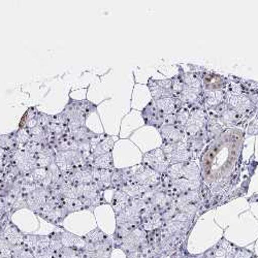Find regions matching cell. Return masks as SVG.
Returning <instances> with one entry per match:
<instances>
[{
  "mask_svg": "<svg viewBox=\"0 0 258 258\" xmlns=\"http://www.w3.org/2000/svg\"><path fill=\"white\" fill-rule=\"evenodd\" d=\"M190 72H184L182 67L178 66L183 80V89L178 97H176L181 107L193 109V107H204V85L203 78L207 70L202 67L191 66Z\"/></svg>",
  "mask_w": 258,
  "mask_h": 258,
  "instance_id": "obj_1",
  "label": "cell"
},
{
  "mask_svg": "<svg viewBox=\"0 0 258 258\" xmlns=\"http://www.w3.org/2000/svg\"><path fill=\"white\" fill-rule=\"evenodd\" d=\"M97 105L93 102L84 99V100H75L70 99L66 109L63 110L62 114L67 118L69 132L76 131V129L85 126V122L92 113L96 112Z\"/></svg>",
  "mask_w": 258,
  "mask_h": 258,
  "instance_id": "obj_2",
  "label": "cell"
},
{
  "mask_svg": "<svg viewBox=\"0 0 258 258\" xmlns=\"http://www.w3.org/2000/svg\"><path fill=\"white\" fill-rule=\"evenodd\" d=\"M160 148L170 165L186 163L191 160L198 159V158H196L195 154H193L191 150L189 149L186 141L176 143V144H163L162 143Z\"/></svg>",
  "mask_w": 258,
  "mask_h": 258,
  "instance_id": "obj_3",
  "label": "cell"
},
{
  "mask_svg": "<svg viewBox=\"0 0 258 258\" xmlns=\"http://www.w3.org/2000/svg\"><path fill=\"white\" fill-rule=\"evenodd\" d=\"M197 160L198 159L191 160L186 163L170 165L164 175L173 180L187 179L189 181H202L201 167L199 166Z\"/></svg>",
  "mask_w": 258,
  "mask_h": 258,
  "instance_id": "obj_4",
  "label": "cell"
},
{
  "mask_svg": "<svg viewBox=\"0 0 258 258\" xmlns=\"http://www.w3.org/2000/svg\"><path fill=\"white\" fill-rule=\"evenodd\" d=\"M208 122V115L204 107H193L190 110L188 121L184 128L186 140L204 132Z\"/></svg>",
  "mask_w": 258,
  "mask_h": 258,
  "instance_id": "obj_5",
  "label": "cell"
},
{
  "mask_svg": "<svg viewBox=\"0 0 258 258\" xmlns=\"http://www.w3.org/2000/svg\"><path fill=\"white\" fill-rule=\"evenodd\" d=\"M134 168V182L138 183L146 188L152 189L157 187L161 182V175L156 173L152 168L148 167L147 165L141 163Z\"/></svg>",
  "mask_w": 258,
  "mask_h": 258,
  "instance_id": "obj_6",
  "label": "cell"
},
{
  "mask_svg": "<svg viewBox=\"0 0 258 258\" xmlns=\"http://www.w3.org/2000/svg\"><path fill=\"white\" fill-rule=\"evenodd\" d=\"M142 163L152 168L161 176L166 173L168 167L170 166L161 148H156L151 150V151L146 152L142 157Z\"/></svg>",
  "mask_w": 258,
  "mask_h": 258,
  "instance_id": "obj_7",
  "label": "cell"
},
{
  "mask_svg": "<svg viewBox=\"0 0 258 258\" xmlns=\"http://www.w3.org/2000/svg\"><path fill=\"white\" fill-rule=\"evenodd\" d=\"M141 114L144 123L147 126H152L159 131V129L164 125L165 115L158 109L153 99H151V101L144 107Z\"/></svg>",
  "mask_w": 258,
  "mask_h": 258,
  "instance_id": "obj_8",
  "label": "cell"
},
{
  "mask_svg": "<svg viewBox=\"0 0 258 258\" xmlns=\"http://www.w3.org/2000/svg\"><path fill=\"white\" fill-rule=\"evenodd\" d=\"M147 86L153 100H158L165 97H174L173 88H171V86H173L171 78L165 80H154L150 78Z\"/></svg>",
  "mask_w": 258,
  "mask_h": 258,
  "instance_id": "obj_9",
  "label": "cell"
},
{
  "mask_svg": "<svg viewBox=\"0 0 258 258\" xmlns=\"http://www.w3.org/2000/svg\"><path fill=\"white\" fill-rule=\"evenodd\" d=\"M115 143H116L115 138L112 136H109L106 134L97 135V137L91 141L92 157L94 158L103 154L111 153L113 151Z\"/></svg>",
  "mask_w": 258,
  "mask_h": 258,
  "instance_id": "obj_10",
  "label": "cell"
},
{
  "mask_svg": "<svg viewBox=\"0 0 258 258\" xmlns=\"http://www.w3.org/2000/svg\"><path fill=\"white\" fill-rule=\"evenodd\" d=\"M158 132L163 144H176L186 141L184 132L175 125L164 124Z\"/></svg>",
  "mask_w": 258,
  "mask_h": 258,
  "instance_id": "obj_11",
  "label": "cell"
},
{
  "mask_svg": "<svg viewBox=\"0 0 258 258\" xmlns=\"http://www.w3.org/2000/svg\"><path fill=\"white\" fill-rule=\"evenodd\" d=\"M214 258H233L238 246L227 241L224 236L221 240L212 247Z\"/></svg>",
  "mask_w": 258,
  "mask_h": 258,
  "instance_id": "obj_12",
  "label": "cell"
},
{
  "mask_svg": "<svg viewBox=\"0 0 258 258\" xmlns=\"http://www.w3.org/2000/svg\"><path fill=\"white\" fill-rule=\"evenodd\" d=\"M93 183L100 191L112 189V174L113 169H97L93 167Z\"/></svg>",
  "mask_w": 258,
  "mask_h": 258,
  "instance_id": "obj_13",
  "label": "cell"
},
{
  "mask_svg": "<svg viewBox=\"0 0 258 258\" xmlns=\"http://www.w3.org/2000/svg\"><path fill=\"white\" fill-rule=\"evenodd\" d=\"M158 109L165 115H174L180 109H182L178 99L176 97H165L158 100H154Z\"/></svg>",
  "mask_w": 258,
  "mask_h": 258,
  "instance_id": "obj_14",
  "label": "cell"
},
{
  "mask_svg": "<svg viewBox=\"0 0 258 258\" xmlns=\"http://www.w3.org/2000/svg\"><path fill=\"white\" fill-rule=\"evenodd\" d=\"M133 199L129 198L126 193L122 190H116L113 197L112 201V207L116 215H119L122 213L125 209H127L129 206H131Z\"/></svg>",
  "mask_w": 258,
  "mask_h": 258,
  "instance_id": "obj_15",
  "label": "cell"
},
{
  "mask_svg": "<svg viewBox=\"0 0 258 258\" xmlns=\"http://www.w3.org/2000/svg\"><path fill=\"white\" fill-rule=\"evenodd\" d=\"M225 128L220 124L218 120L208 118V122L206 126V136H207L208 145L211 142H213L215 139H217L221 134H223Z\"/></svg>",
  "mask_w": 258,
  "mask_h": 258,
  "instance_id": "obj_16",
  "label": "cell"
},
{
  "mask_svg": "<svg viewBox=\"0 0 258 258\" xmlns=\"http://www.w3.org/2000/svg\"><path fill=\"white\" fill-rule=\"evenodd\" d=\"M38 117H39V112L37 111L36 107H30V109L23 116L22 120H21L19 128L31 129L33 127L38 126Z\"/></svg>",
  "mask_w": 258,
  "mask_h": 258,
  "instance_id": "obj_17",
  "label": "cell"
},
{
  "mask_svg": "<svg viewBox=\"0 0 258 258\" xmlns=\"http://www.w3.org/2000/svg\"><path fill=\"white\" fill-rule=\"evenodd\" d=\"M19 144L16 138V132L10 135L0 136V149L5 150L6 152L14 153L19 149Z\"/></svg>",
  "mask_w": 258,
  "mask_h": 258,
  "instance_id": "obj_18",
  "label": "cell"
},
{
  "mask_svg": "<svg viewBox=\"0 0 258 258\" xmlns=\"http://www.w3.org/2000/svg\"><path fill=\"white\" fill-rule=\"evenodd\" d=\"M91 165L97 169H114L115 165L112 152L94 157Z\"/></svg>",
  "mask_w": 258,
  "mask_h": 258,
  "instance_id": "obj_19",
  "label": "cell"
},
{
  "mask_svg": "<svg viewBox=\"0 0 258 258\" xmlns=\"http://www.w3.org/2000/svg\"><path fill=\"white\" fill-rule=\"evenodd\" d=\"M73 136V138L78 142V143H82V142H91L94 138L97 137L98 134L93 133L92 131L87 127V126H82L76 131L70 132Z\"/></svg>",
  "mask_w": 258,
  "mask_h": 258,
  "instance_id": "obj_20",
  "label": "cell"
},
{
  "mask_svg": "<svg viewBox=\"0 0 258 258\" xmlns=\"http://www.w3.org/2000/svg\"><path fill=\"white\" fill-rule=\"evenodd\" d=\"M189 114H190L189 109H186V107H182V109H180L176 114H174V118H175V124L174 125L184 132L185 125H186V123L188 121V118H189Z\"/></svg>",
  "mask_w": 258,
  "mask_h": 258,
  "instance_id": "obj_21",
  "label": "cell"
},
{
  "mask_svg": "<svg viewBox=\"0 0 258 258\" xmlns=\"http://www.w3.org/2000/svg\"><path fill=\"white\" fill-rule=\"evenodd\" d=\"M255 253L247 248H241L238 247V250H236L233 258H252Z\"/></svg>",
  "mask_w": 258,
  "mask_h": 258,
  "instance_id": "obj_22",
  "label": "cell"
},
{
  "mask_svg": "<svg viewBox=\"0 0 258 258\" xmlns=\"http://www.w3.org/2000/svg\"><path fill=\"white\" fill-rule=\"evenodd\" d=\"M7 152L5 150L0 149V170L4 169V161H5V157H6Z\"/></svg>",
  "mask_w": 258,
  "mask_h": 258,
  "instance_id": "obj_23",
  "label": "cell"
},
{
  "mask_svg": "<svg viewBox=\"0 0 258 258\" xmlns=\"http://www.w3.org/2000/svg\"><path fill=\"white\" fill-rule=\"evenodd\" d=\"M248 202L249 203H258V195H253L250 199H248Z\"/></svg>",
  "mask_w": 258,
  "mask_h": 258,
  "instance_id": "obj_24",
  "label": "cell"
},
{
  "mask_svg": "<svg viewBox=\"0 0 258 258\" xmlns=\"http://www.w3.org/2000/svg\"><path fill=\"white\" fill-rule=\"evenodd\" d=\"M252 258H258V256H257V255H256V254H254V255H253V257H252Z\"/></svg>",
  "mask_w": 258,
  "mask_h": 258,
  "instance_id": "obj_25",
  "label": "cell"
}]
</instances>
